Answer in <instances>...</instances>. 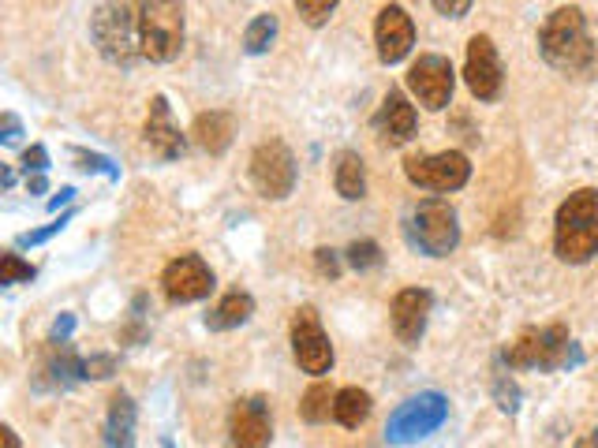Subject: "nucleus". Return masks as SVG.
Masks as SVG:
<instances>
[{"instance_id": "1", "label": "nucleus", "mask_w": 598, "mask_h": 448, "mask_svg": "<svg viewBox=\"0 0 598 448\" xmlns=\"http://www.w3.org/2000/svg\"><path fill=\"white\" fill-rule=\"evenodd\" d=\"M539 53L550 68L572 79H591L598 71V45L576 4H561L546 15L539 30Z\"/></svg>"}, {"instance_id": "2", "label": "nucleus", "mask_w": 598, "mask_h": 448, "mask_svg": "<svg viewBox=\"0 0 598 448\" xmlns=\"http://www.w3.org/2000/svg\"><path fill=\"white\" fill-rule=\"evenodd\" d=\"M554 251L569 266H587L598 254V191H572L554 217Z\"/></svg>"}, {"instance_id": "3", "label": "nucleus", "mask_w": 598, "mask_h": 448, "mask_svg": "<svg viewBox=\"0 0 598 448\" xmlns=\"http://www.w3.org/2000/svg\"><path fill=\"white\" fill-rule=\"evenodd\" d=\"M139 49L154 64H169L184 45V4L180 0H139Z\"/></svg>"}, {"instance_id": "4", "label": "nucleus", "mask_w": 598, "mask_h": 448, "mask_svg": "<svg viewBox=\"0 0 598 448\" xmlns=\"http://www.w3.org/2000/svg\"><path fill=\"white\" fill-rule=\"evenodd\" d=\"M94 42H98L101 56L109 64L128 68L135 56H143L139 49V15H131V4L124 0H109L101 4L94 15Z\"/></svg>"}, {"instance_id": "5", "label": "nucleus", "mask_w": 598, "mask_h": 448, "mask_svg": "<svg viewBox=\"0 0 598 448\" xmlns=\"http://www.w3.org/2000/svg\"><path fill=\"white\" fill-rule=\"evenodd\" d=\"M509 370H557L569 359V329L561 322L524 329L509 348L501 351Z\"/></svg>"}, {"instance_id": "6", "label": "nucleus", "mask_w": 598, "mask_h": 448, "mask_svg": "<svg viewBox=\"0 0 598 448\" xmlns=\"http://www.w3.org/2000/svg\"><path fill=\"white\" fill-rule=\"evenodd\" d=\"M445 419H449V400H445L442 392H419V396L404 400L389 415L385 437L393 445H415V441H423L427 434H434Z\"/></svg>"}, {"instance_id": "7", "label": "nucleus", "mask_w": 598, "mask_h": 448, "mask_svg": "<svg viewBox=\"0 0 598 448\" xmlns=\"http://www.w3.org/2000/svg\"><path fill=\"white\" fill-rule=\"evenodd\" d=\"M251 183L258 187V195L273 198V202L292 195V187H296V157H292L285 142L270 139L251 154Z\"/></svg>"}, {"instance_id": "8", "label": "nucleus", "mask_w": 598, "mask_h": 448, "mask_svg": "<svg viewBox=\"0 0 598 448\" xmlns=\"http://www.w3.org/2000/svg\"><path fill=\"white\" fill-rule=\"evenodd\" d=\"M404 176H408L415 187H423V191L449 195V191H460V187L471 180V165L460 150H445V154L408 157V161H404Z\"/></svg>"}, {"instance_id": "9", "label": "nucleus", "mask_w": 598, "mask_h": 448, "mask_svg": "<svg viewBox=\"0 0 598 448\" xmlns=\"http://www.w3.org/2000/svg\"><path fill=\"white\" fill-rule=\"evenodd\" d=\"M292 355H296L299 370L314 374V378L329 374V366H333V344H329L314 307H299L292 318Z\"/></svg>"}, {"instance_id": "10", "label": "nucleus", "mask_w": 598, "mask_h": 448, "mask_svg": "<svg viewBox=\"0 0 598 448\" xmlns=\"http://www.w3.org/2000/svg\"><path fill=\"white\" fill-rule=\"evenodd\" d=\"M453 86H456V75H453L449 56L423 53L412 68H408V90H412L415 101L430 112L445 109V105L453 101Z\"/></svg>"}, {"instance_id": "11", "label": "nucleus", "mask_w": 598, "mask_h": 448, "mask_svg": "<svg viewBox=\"0 0 598 448\" xmlns=\"http://www.w3.org/2000/svg\"><path fill=\"white\" fill-rule=\"evenodd\" d=\"M415 243L423 247L430 258H445L456 251L460 243V224H456V210L442 198H430L415 210Z\"/></svg>"}, {"instance_id": "12", "label": "nucleus", "mask_w": 598, "mask_h": 448, "mask_svg": "<svg viewBox=\"0 0 598 448\" xmlns=\"http://www.w3.org/2000/svg\"><path fill=\"white\" fill-rule=\"evenodd\" d=\"M464 83H468L471 98L494 101L505 83V68H501L498 45L490 34H475L468 42V56H464Z\"/></svg>"}, {"instance_id": "13", "label": "nucleus", "mask_w": 598, "mask_h": 448, "mask_svg": "<svg viewBox=\"0 0 598 448\" xmlns=\"http://www.w3.org/2000/svg\"><path fill=\"white\" fill-rule=\"evenodd\" d=\"M273 441V419L266 396H243L228 411V445L232 448H266Z\"/></svg>"}, {"instance_id": "14", "label": "nucleus", "mask_w": 598, "mask_h": 448, "mask_svg": "<svg viewBox=\"0 0 598 448\" xmlns=\"http://www.w3.org/2000/svg\"><path fill=\"white\" fill-rule=\"evenodd\" d=\"M161 288L172 303H199L214 292V269L206 266L199 254H180L161 273Z\"/></svg>"}, {"instance_id": "15", "label": "nucleus", "mask_w": 598, "mask_h": 448, "mask_svg": "<svg viewBox=\"0 0 598 448\" xmlns=\"http://www.w3.org/2000/svg\"><path fill=\"white\" fill-rule=\"evenodd\" d=\"M374 42H378L382 64H400L415 45L412 15L404 12L400 4H385L382 12H378V23H374Z\"/></svg>"}, {"instance_id": "16", "label": "nucleus", "mask_w": 598, "mask_h": 448, "mask_svg": "<svg viewBox=\"0 0 598 448\" xmlns=\"http://www.w3.org/2000/svg\"><path fill=\"white\" fill-rule=\"evenodd\" d=\"M430 307H434V295L427 288H404L393 295L389 314H393V333L400 344H419V336L427 333Z\"/></svg>"}, {"instance_id": "17", "label": "nucleus", "mask_w": 598, "mask_h": 448, "mask_svg": "<svg viewBox=\"0 0 598 448\" xmlns=\"http://www.w3.org/2000/svg\"><path fill=\"white\" fill-rule=\"evenodd\" d=\"M143 139L146 146H150V154L161 157V161H176V157L184 154V135H180V127L172 124V109H169V101H165V94H154V98H150Z\"/></svg>"}, {"instance_id": "18", "label": "nucleus", "mask_w": 598, "mask_h": 448, "mask_svg": "<svg viewBox=\"0 0 598 448\" xmlns=\"http://www.w3.org/2000/svg\"><path fill=\"white\" fill-rule=\"evenodd\" d=\"M374 127H378L385 146H404L415 135V105L400 90H389L378 116H374Z\"/></svg>"}, {"instance_id": "19", "label": "nucleus", "mask_w": 598, "mask_h": 448, "mask_svg": "<svg viewBox=\"0 0 598 448\" xmlns=\"http://www.w3.org/2000/svg\"><path fill=\"white\" fill-rule=\"evenodd\" d=\"M38 374H42V378H38L42 389H64V385H72V381L83 378V359H75V351L68 348V340H49Z\"/></svg>"}, {"instance_id": "20", "label": "nucleus", "mask_w": 598, "mask_h": 448, "mask_svg": "<svg viewBox=\"0 0 598 448\" xmlns=\"http://www.w3.org/2000/svg\"><path fill=\"white\" fill-rule=\"evenodd\" d=\"M232 135H236V120H232V112H221V109L199 112L195 124H191V139H195V146L214 157L225 154L228 146H232Z\"/></svg>"}, {"instance_id": "21", "label": "nucleus", "mask_w": 598, "mask_h": 448, "mask_svg": "<svg viewBox=\"0 0 598 448\" xmlns=\"http://www.w3.org/2000/svg\"><path fill=\"white\" fill-rule=\"evenodd\" d=\"M135 400L128 392L109 396V415H105V445L109 448H135Z\"/></svg>"}, {"instance_id": "22", "label": "nucleus", "mask_w": 598, "mask_h": 448, "mask_svg": "<svg viewBox=\"0 0 598 448\" xmlns=\"http://www.w3.org/2000/svg\"><path fill=\"white\" fill-rule=\"evenodd\" d=\"M255 314V299L247 292H228L221 303H217L210 314H206V325L214 329V333H228V329H240L247 318Z\"/></svg>"}, {"instance_id": "23", "label": "nucleus", "mask_w": 598, "mask_h": 448, "mask_svg": "<svg viewBox=\"0 0 598 448\" xmlns=\"http://www.w3.org/2000/svg\"><path fill=\"white\" fill-rule=\"evenodd\" d=\"M333 183H337V195L348 198V202H359L367 195V168H363V157L344 150L337 157V172H333Z\"/></svg>"}, {"instance_id": "24", "label": "nucleus", "mask_w": 598, "mask_h": 448, "mask_svg": "<svg viewBox=\"0 0 598 448\" xmlns=\"http://www.w3.org/2000/svg\"><path fill=\"white\" fill-rule=\"evenodd\" d=\"M371 392L356 389V385H348V389L337 392V404H333V419L348 426V430H359L363 422L371 419Z\"/></svg>"}, {"instance_id": "25", "label": "nucleus", "mask_w": 598, "mask_h": 448, "mask_svg": "<svg viewBox=\"0 0 598 448\" xmlns=\"http://www.w3.org/2000/svg\"><path fill=\"white\" fill-rule=\"evenodd\" d=\"M333 404H337V392L329 389L326 381H314L311 389L303 392V400H299V419L318 426V422H326L333 415Z\"/></svg>"}, {"instance_id": "26", "label": "nucleus", "mask_w": 598, "mask_h": 448, "mask_svg": "<svg viewBox=\"0 0 598 448\" xmlns=\"http://www.w3.org/2000/svg\"><path fill=\"white\" fill-rule=\"evenodd\" d=\"M273 38H277V15L262 12L251 19V27H247V34H243V49H247L251 56H258L270 49Z\"/></svg>"}, {"instance_id": "27", "label": "nucleus", "mask_w": 598, "mask_h": 448, "mask_svg": "<svg viewBox=\"0 0 598 448\" xmlns=\"http://www.w3.org/2000/svg\"><path fill=\"white\" fill-rule=\"evenodd\" d=\"M348 266H352V269L382 266V247H378L374 239H356V243L348 247Z\"/></svg>"}, {"instance_id": "28", "label": "nucleus", "mask_w": 598, "mask_h": 448, "mask_svg": "<svg viewBox=\"0 0 598 448\" xmlns=\"http://www.w3.org/2000/svg\"><path fill=\"white\" fill-rule=\"evenodd\" d=\"M34 273L38 269L30 266V262H23L15 251H4V258H0V284H19V280H34Z\"/></svg>"}, {"instance_id": "29", "label": "nucleus", "mask_w": 598, "mask_h": 448, "mask_svg": "<svg viewBox=\"0 0 598 448\" xmlns=\"http://www.w3.org/2000/svg\"><path fill=\"white\" fill-rule=\"evenodd\" d=\"M337 4H341V0H296V8L307 27H322V23H329V15L337 12Z\"/></svg>"}, {"instance_id": "30", "label": "nucleus", "mask_w": 598, "mask_h": 448, "mask_svg": "<svg viewBox=\"0 0 598 448\" xmlns=\"http://www.w3.org/2000/svg\"><path fill=\"white\" fill-rule=\"evenodd\" d=\"M116 374V359L113 355H90V359H83V378L90 381H105Z\"/></svg>"}, {"instance_id": "31", "label": "nucleus", "mask_w": 598, "mask_h": 448, "mask_svg": "<svg viewBox=\"0 0 598 448\" xmlns=\"http://www.w3.org/2000/svg\"><path fill=\"white\" fill-rule=\"evenodd\" d=\"M494 400H498V407L505 411V415H516V407H520V389H516V381L498 378V385H494Z\"/></svg>"}, {"instance_id": "32", "label": "nucleus", "mask_w": 598, "mask_h": 448, "mask_svg": "<svg viewBox=\"0 0 598 448\" xmlns=\"http://www.w3.org/2000/svg\"><path fill=\"white\" fill-rule=\"evenodd\" d=\"M72 221V213H68V217H60V221H53V224H45V228H38V232H27V236H19V243H23V247H34V243H45V239L49 236H57L60 228H64V224Z\"/></svg>"}, {"instance_id": "33", "label": "nucleus", "mask_w": 598, "mask_h": 448, "mask_svg": "<svg viewBox=\"0 0 598 448\" xmlns=\"http://www.w3.org/2000/svg\"><path fill=\"white\" fill-rule=\"evenodd\" d=\"M314 262H318V273H322V277H329V280L341 277V262H337V254L326 251V247H322V251H314Z\"/></svg>"}, {"instance_id": "34", "label": "nucleus", "mask_w": 598, "mask_h": 448, "mask_svg": "<svg viewBox=\"0 0 598 448\" xmlns=\"http://www.w3.org/2000/svg\"><path fill=\"white\" fill-rule=\"evenodd\" d=\"M23 168H27V172H45V168H49L45 146H30L27 154H23Z\"/></svg>"}, {"instance_id": "35", "label": "nucleus", "mask_w": 598, "mask_h": 448, "mask_svg": "<svg viewBox=\"0 0 598 448\" xmlns=\"http://www.w3.org/2000/svg\"><path fill=\"white\" fill-rule=\"evenodd\" d=\"M434 8L442 15H449V19H464L471 12V0H434Z\"/></svg>"}, {"instance_id": "36", "label": "nucleus", "mask_w": 598, "mask_h": 448, "mask_svg": "<svg viewBox=\"0 0 598 448\" xmlns=\"http://www.w3.org/2000/svg\"><path fill=\"white\" fill-rule=\"evenodd\" d=\"M75 161H79V168H86V172H105L109 168V161L98 154H86V150H75Z\"/></svg>"}, {"instance_id": "37", "label": "nucleus", "mask_w": 598, "mask_h": 448, "mask_svg": "<svg viewBox=\"0 0 598 448\" xmlns=\"http://www.w3.org/2000/svg\"><path fill=\"white\" fill-rule=\"evenodd\" d=\"M0 139H4V142L19 139V120H15L12 112H4V116H0Z\"/></svg>"}, {"instance_id": "38", "label": "nucleus", "mask_w": 598, "mask_h": 448, "mask_svg": "<svg viewBox=\"0 0 598 448\" xmlns=\"http://www.w3.org/2000/svg\"><path fill=\"white\" fill-rule=\"evenodd\" d=\"M72 325H75V318L72 314H64L57 325H53V340H68V333H72Z\"/></svg>"}, {"instance_id": "39", "label": "nucleus", "mask_w": 598, "mask_h": 448, "mask_svg": "<svg viewBox=\"0 0 598 448\" xmlns=\"http://www.w3.org/2000/svg\"><path fill=\"white\" fill-rule=\"evenodd\" d=\"M27 191H30V195H42V191H45V176H42V172H34V176H30Z\"/></svg>"}, {"instance_id": "40", "label": "nucleus", "mask_w": 598, "mask_h": 448, "mask_svg": "<svg viewBox=\"0 0 598 448\" xmlns=\"http://www.w3.org/2000/svg\"><path fill=\"white\" fill-rule=\"evenodd\" d=\"M0 441H4V448H19V437H15L12 426H0Z\"/></svg>"}, {"instance_id": "41", "label": "nucleus", "mask_w": 598, "mask_h": 448, "mask_svg": "<svg viewBox=\"0 0 598 448\" xmlns=\"http://www.w3.org/2000/svg\"><path fill=\"white\" fill-rule=\"evenodd\" d=\"M576 448H598V426L595 430H587V434L576 441Z\"/></svg>"}, {"instance_id": "42", "label": "nucleus", "mask_w": 598, "mask_h": 448, "mask_svg": "<svg viewBox=\"0 0 598 448\" xmlns=\"http://www.w3.org/2000/svg\"><path fill=\"white\" fill-rule=\"evenodd\" d=\"M72 195H75L72 187H64V191H60V198H53V202H49V210H57L60 202H72Z\"/></svg>"}, {"instance_id": "43", "label": "nucleus", "mask_w": 598, "mask_h": 448, "mask_svg": "<svg viewBox=\"0 0 598 448\" xmlns=\"http://www.w3.org/2000/svg\"><path fill=\"white\" fill-rule=\"evenodd\" d=\"M161 448H172V441H169V437H165V441H161Z\"/></svg>"}]
</instances>
